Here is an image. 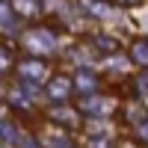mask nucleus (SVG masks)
<instances>
[{"label": "nucleus", "mask_w": 148, "mask_h": 148, "mask_svg": "<svg viewBox=\"0 0 148 148\" xmlns=\"http://www.w3.org/2000/svg\"><path fill=\"white\" fill-rule=\"evenodd\" d=\"M0 18H9V6H3V3H0Z\"/></svg>", "instance_id": "9d476101"}, {"label": "nucleus", "mask_w": 148, "mask_h": 148, "mask_svg": "<svg viewBox=\"0 0 148 148\" xmlns=\"http://www.w3.org/2000/svg\"><path fill=\"white\" fill-rule=\"evenodd\" d=\"M133 62L148 65V39H136L133 42Z\"/></svg>", "instance_id": "f03ea898"}, {"label": "nucleus", "mask_w": 148, "mask_h": 148, "mask_svg": "<svg viewBox=\"0 0 148 148\" xmlns=\"http://www.w3.org/2000/svg\"><path fill=\"white\" fill-rule=\"evenodd\" d=\"M139 139H142V142H148V125H142V127H139Z\"/></svg>", "instance_id": "1a4fd4ad"}, {"label": "nucleus", "mask_w": 148, "mask_h": 148, "mask_svg": "<svg viewBox=\"0 0 148 148\" xmlns=\"http://www.w3.org/2000/svg\"><path fill=\"white\" fill-rule=\"evenodd\" d=\"M21 71H24V74H42V65H39V62H33V65H24Z\"/></svg>", "instance_id": "0eeeda50"}, {"label": "nucleus", "mask_w": 148, "mask_h": 148, "mask_svg": "<svg viewBox=\"0 0 148 148\" xmlns=\"http://www.w3.org/2000/svg\"><path fill=\"white\" fill-rule=\"evenodd\" d=\"M12 6H15L21 15H30V12L36 9V0H12Z\"/></svg>", "instance_id": "20e7f679"}, {"label": "nucleus", "mask_w": 148, "mask_h": 148, "mask_svg": "<svg viewBox=\"0 0 148 148\" xmlns=\"http://www.w3.org/2000/svg\"><path fill=\"white\" fill-rule=\"evenodd\" d=\"M27 45L39 47V51H51V47H53V39H51V33H47V30H33V33L27 36Z\"/></svg>", "instance_id": "f257e3e1"}, {"label": "nucleus", "mask_w": 148, "mask_h": 148, "mask_svg": "<svg viewBox=\"0 0 148 148\" xmlns=\"http://www.w3.org/2000/svg\"><path fill=\"white\" fill-rule=\"evenodd\" d=\"M68 86H71L68 77H56V80L51 83V95H53V98H65V95H68Z\"/></svg>", "instance_id": "7ed1b4c3"}, {"label": "nucleus", "mask_w": 148, "mask_h": 148, "mask_svg": "<svg viewBox=\"0 0 148 148\" xmlns=\"http://www.w3.org/2000/svg\"><path fill=\"white\" fill-rule=\"evenodd\" d=\"M9 62H12V51H9L6 45H0V71L9 68Z\"/></svg>", "instance_id": "39448f33"}, {"label": "nucleus", "mask_w": 148, "mask_h": 148, "mask_svg": "<svg viewBox=\"0 0 148 148\" xmlns=\"http://www.w3.org/2000/svg\"><path fill=\"white\" fill-rule=\"evenodd\" d=\"M119 3H125V6H136V3H142V0H119Z\"/></svg>", "instance_id": "9b49d317"}, {"label": "nucleus", "mask_w": 148, "mask_h": 148, "mask_svg": "<svg viewBox=\"0 0 148 148\" xmlns=\"http://www.w3.org/2000/svg\"><path fill=\"white\" fill-rule=\"evenodd\" d=\"M98 47H104V51H113L116 42H110V36H98Z\"/></svg>", "instance_id": "423d86ee"}, {"label": "nucleus", "mask_w": 148, "mask_h": 148, "mask_svg": "<svg viewBox=\"0 0 148 148\" xmlns=\"http://www.w3.org/2000/svg\"><path fill=\"white\" fill-rule=\"evenodd\" d=\"M0 110H3V107H0Z\"/></svg>", "instance_id": "f8f14e48"}, {"label": "nucleus", "mask_w": 148, "mask_h": 148, "mask_svg": "<svg viewBox=\"0 0 148 148\" xmlns=\"http://www.w3.org/2000/svg\"><path fill=\"white\" fill-rule=\"evenodd\" d=\"M139 89H142V92H148V71L139 77Z\"/></svg>", "instance_id": "6e6552de"}]
</instances>
